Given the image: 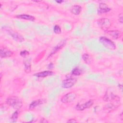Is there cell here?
Masks as SVG:
<instances>
[{
	"mask_svg": "<svg viewBox=\"0 0 123 123\" xmlns=\"http://www.w3.org/2000/svg\"><path fill=\"white\" fill-rule=\"evenodd\" d=\"M7 104L15 109H20L22 106V102L18 97L12 96L6 99Z\"/></svg>",
	"mask_w": 123,
	"mask_h": 123,
	"instance_id": "obj_1",
	"label": "cell"
},
{
	"mask_svg": "<svg viewBox=\"0 0 123 123\" xmlns=\"http://www.w3.org/2000/svg\"><path fill=\"white\" fill-rule=\"evenodd\" d=\"M99 42L107 49L110 50H114L116 49V45L115 43L105 37H101L99 39Z\"/></svg>",
	"mask_w": 123,
	"mask_h": 123,
	"instance_id": "obj_2",
	"label": "cell"
},
{
	"mask_svg": "<svg viewBox=\"0 0 123 123\" xmlns=\"http://www.w3.org/2000/svg\"><path fill=\"white\" fill-rule=\"evenodd\" d=\"M111 101L112 102L108 103L104 107L103 110L106 112L109 113L115 110L121 105L120 99L114 100Z\"/></svg>",
	"mask_w": 123,
	"mask_h": 123,
	"instance_id": "obj_3",
	"label": "cell"
},
{
	"mask_svg": "<svg viewBox=\"0 0 123 123\" xmlns=\"http://www.w3.org/2000/svg\"><path fill=\"white\" fill-rule=\"evenodd\" d=\"M98 23L100 27L104 31H107L111 26V23L109 19L104 18L98 20Z\"/></svg>",
	"mask_w": 123,
	"mask_h": 123,
	"instance_id": "obj_4",
	"label": "cell"
},
{
	"mask_svg": "<svg viewBox=\"0 0 123 123\" xmlns=\"http://www.w3.org/2000/svg\"><path fill=\"white\" fill-rule=\"evenodd\" d=\"M76 98V94L74 92L68 93L64 95L61 98V101L63 103H69L73 102Z\"/></svg>",
	"mask_w": 123,
	"mask_h": 123,
	"instance_id": "obj_5",
	"label": "cell"
},
{
	"mask_svg": "<svg viewBox=\"0 0 123 123\" xmlns=\"http://www.w3.org/2000/svg\"><path fill=\"white\" fill-rule=\"evenodd\" d=\"M77 82L76 78H69L64 80L62 84V86L64 88H69L72 87Z\"/></svg>",
	"mask_w": 123,
	"mask_h": 123,
	"instance_id": "obj_6",
	"label": "cell"
},
{
	"mask_svg": "<svg viewBox=\"0 0 123 123\" xmlns=\"http://www.w3.org/2000/svg\"><path fill=\"white\" fill-rule=\"evenodd\" d=\"M5 31L10 36H11L13 39H14L16 41H18L19 42H22L24 40V37L17 32H15L12 30L8 29V28L6 29Z\"/></svg>",
	"mask_w": 123,
	"mask_h": 123,
	"instance_id": "obj_7",
	"label": "cell"
},
{
	"mask_svg": "<svg viewBox=\"0 0 123 123\" xmlns=\"http://www.w3.org/2000/svg\"><path fill=\"white\" fill-rule=\"evenodd\" d=\"M93 104V101L92 100H89V101L82 104L78 103L76 105L75 107L76 110L78 111H83L86 109L90 108Z\"/></svg>",
	"mask_w": 123,
	"mask_h": 123,
	"instance_id": "obj_8",
	"label": "cell"
},
{
	"mask_svg": "<svg viewBox=\"0 0 123 123\" xmlns=\"http://www.w3.org/2000/svg\"><path fill=\"white\" fill-rule=\"evenodd\" d=\"M103 99L104 101H111L114 100L120 99L118 96L113 94L112 92L109 91H108L106 93L103 98Z\"/></svg>",
	"mask_w": 123,
	"mask_h": 123,
	"instance_id": "obj_9",
	"label": "cell"
},
{
	"mask_svg": "<svg viewBox=\"0 0 123 123\" xmlns=\"http://www.w3.org/2000/svg\"><path fill=\"white\" fill-rule=\"evenodd\" d=\"M12 54V52L5 48H2L0 49V56L2 58H8Z\"/></svg>",
	"mask_w": 123,
	"mask_h": 123,
	"instance_id": "obj_10",
	"label": "cell"
},
{
	"mask_svg": "<svg viewBox=\"0 0 123 123\" xmlns=\"http://www.w3.org/2000/svg\"><path fill=\"white\" fill-rule=\"evenodd\" d=\"M111 8L105 3H100L98 8V12L99 13H104L111 11Z\"/></svg>",
	"mask_w": 123,
	"mask_h": 123,
	"instance_id": "obj_11",
	"label": "cell"
},
{
	"mask_svg": "<svg viewBox=\"0 0 123 123\" xmlns=\"http://www.w3.org/2000/svg\"><path fill=\"white\" fill-rule=\"evenodd\" d=\"M24 64L25 65V71L26 73H29L31 71V59L28 58L24 60Z\"/></svg>",
	"mask_w": 123,
	"mask_h": 123,
	"instance_id": "obj_12",
	"label": "cell"
},
{
	"mask_svg": "<svg viewBox=\"0 0 123 123\" xmlns=\"http://www.w3.org/2000/svg\"><path fill=\"white\" fill-rule=\"evenodd\" d=\"M53 74H54V73L52 71H45L37 73L34 74V75L36 76L37 77H39V78H44V77H46L49 76V75H51Z\"/></svg>",
	"mask_w": 123,
	"mask_h": 123,
	"instance_id": "obj_13",
	"label": "cell"
},
{
	"mask_svg": "<svg viewBox=\"0 0 123 123\" xmlns=\"http://www.w3.org/2000/svg\"><path fill=\"white\" fill-rule=\"evenodd\" d=\"M108 34L114 39H118L122 36L121 32L119 30H111L107 32Z\"/></svg>",
	"mask_w": 123,
	"mask_h": 123,
	"instance_id": "obj_14",
	"label": "cell"
},
{
	"mask_svg": "<svg viewBox=\"0 0 123 123\" xmlns=\"http://www.w3.org/2000/svg\"><path fill=\"white\" fill-rule=\"evenodd\" d=\"M15 17L20 18V19H25L26 20H29V21H33L35 20V18L30 15L28 14H20V15H16L15 16Z\"/></svg>",
	"mask_w": 123,
	"mask_h": 123,
	"instance_id": "obj_15",
	"label": "cell"
},
{
	"mask_svg": "<svg viewBox=\"0 0 123 123\" xmlns=\"http://www.w3.org/2000/svg\"><path fill=\"white\" fill-rule=\"evenodd\" d=\"M44 102V101L43 99H37L36 100L33 101L30 103L29 105V109H32L34 108H36V107L43 104Z\"/></svg>",
	"mask_w": 123,
	"mask_h": 123,
	"instance_id": "obj_16",
	"label": "cell"
},
{
	"mask_svg": "<svg viewBox=\"0 0 123 123\" xmlns=\"http://www.w3.org/2000/svg\"><path fill=\"white\" fill-rule=\"evenodd\" d=\"M82 59L84 62L86 64H90L92 61V57L88 54L85 53L83 55Z\"/></svg>",
	"mask_w": 123,
	"mask_h": 123,
	"instance_id": "obj_17",
	"label": "cell"
},
{
	"mask_svg": "<svg viewBox=\"0 0 123 123\" xmlns=\"http://www.w3.org/2000/svg\"><path fill=\"white\" fill-rule=\"evenodd\" d=\"M72 12L75 15H78L81 12V7L78 5H74L72 9Z\"/></svg>",
	"mask_w": 123,
	"mask_h": 123,
	"instance_id": "obj_18",
	"label": "cell"
},
{
	"mask_svg": "<svg viewBox=\"0 0 123 123\" xmlns=\"http://www.w3.org/2000/svg\"><path fill=\"white\" fill-rule=\"evenodd\" d=\"M64 42H62V43H60V44H59L57 46H56L54 48V49L52 50V51L51 52V53H50V54L49 55V56H51V55L54 54L56 52H57L59 49H60L62 47V46L64 45Z\"/></svg>",
	"mask_w": 123,
	"mask_h": 123,
	"instance_id": "obj_19",
	"label": "cell"
},
{
	"mask_svg": "<svg viewBox=\"0 0 123 123\" xmlns=\"http://www.w3.org/2000/svg\"><path fill=\"white\" fill-rule=\"evenodd\" d=\"M18 114H19V112L18 111H15L12 115V116L10 118V121L11 122H15L17 119L18 116Z\"/></svg>",
	"mask_w": 123,
	"mask_h": 123,
	"instance_id": "obj_20",
	"label": "cell"
},
{
	"mask_svg": "<svg viewBox=\"0 0 123 123\" xmlns=\"http://www.w3.org/2000/svg\"><path fill=\"white\" fill-rule=\"evenodd\" d=\"M72 73L73 74L75 75H80L83 73V72L81 69L78 68H75L72 70Z\"/></svg>",
	"mask_w": 123,
	"mask_h": 123,
	"instance_id": "obj_21",
	"label": "cell"
},
{
	"mask_svg": "<svg viewBox=\"0 0 123 123\" xmlns=\"http://www.w3.org/2000/svg\"><path fill=\"white\" fill-rule=\"evenodd\" d=\"M53 30L54 32L56 33V34H59L61 33L62 30L60 28V27L58 25H55L53 28Z\"/></svg>",
	"mask_w": 123,
	"mask_h": 123,
	"instance_id": "obj_22",
	"label": "cell"
},
{
	"mask_svg": "<svg viewBox=\"0 0 123 123\" xmlns=\"http://www.w3.org/2000/svg\"><path fill=\"white\" fill-rule=\"evenodd\" d=\"M28 54H29L28 51L27 50H23V51H21V52H20V55L23 57H25Z\"/></svg>",
	"mask_w": 123,
	"mask_h": 123,
	"instance_id": "obj_23",
	"label": "cell"
},
{
	"mask_svg": "<svg viewBox=\"0 0 123 123\" xmlns=\"http://www.w3.org/2000/svg\"><path fill=\"white\" fill-rule=\"evenodd\" d=\"M118 20L119 21V22L122 24L123 23V13H121L119 15V18H118Z\"/></svg>",
	"mask_w": 123,
	"mask_h": 123,
	"instance_id": "obj_24",
	"label": "cell"
},
{
	"mask_svg": "<svg viewBox=\"0 0 123 123\" xmlns=\"http://www.w3.org/2000/svg\"><path fill=\"white\" fill-rule=\"evenodd\" d=\"M67 122L68 123H76L77 122V121L74 119H70L69 121H68Z\"/></svg>",
	"mask_w": 123,
	"mask_h": 123,
	"instance_id": "obj_25",
	"label": "cell"
},
{
	"mask_svg": "<svg viewBox=\"0 0 123 123\" xmlns=\"http://www.w3.org/2000/svg\"><path fill=\"white\" fill-rule=\"evenodd\" d=\"M57 3H61V2H63V1H62V0H60V1H56Z\"/></svg>",
	"mask_w": 123,
	"mask_h": 123,
	"instance_id": "obj_26",
	"label": "cell"
},
{
	"mask_svg": "<svg viewBox=\"0 0 123 123\" xmlns=\"http://www.w3.org/2000/svg\"><path fill=\"white\" fill-rule=\"evenodd\" d=\"M121 116H122V113L121 114ZM121 119H122V120H123V118H122Z\"/></svg>",
	"mask_w": 123,
	"mask_h": 123,
	"instance_id": "obj_27",
	"label": "cell"
}]
</instances>
